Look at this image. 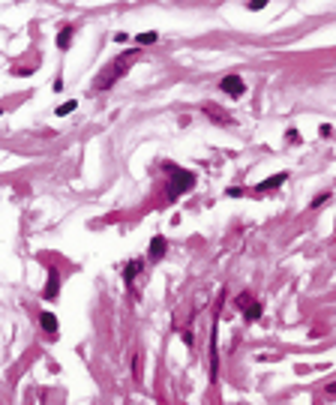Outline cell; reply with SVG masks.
<instances>
[{"mask_svg":"<svg viewBox=\"0 0 336 405\" xmlns=\"http://www.w3.org/2000/svg\"><path fill=\"white\" fill-rule=\"evenodd\" d=\"M138 57V51H126L123 57H117V60H111L99 75H96V81H93V90H108L120 75H126V69H129V63Z\"/></svg>","mask_w":336,"mask_h":405,"instance_id":"obj_1","label":"cell"},{"mask_svg":"<svg viewBox=\"0 0 336 405\" xmlns=\"http://www.w3.org/2000/svg\"><path fill=\"white\" fill-rule=\"evenodd\" d=\"M219 90L237 99V96H243V93H246V84H243V78H240V75H234V72H231V75H225V78L219 81Z\"/></svg>","mask_w":336,"mask_h":405,"instance_id":"obj_2","label":"cell"},{"mask_svg":"<svg viewBox=\"0 0 336 405\" xmlns=\"http://www.w3.org/2000/svg\"><path fill=\"white\" fill-rule=\"evenodd\" d=\"M237 306H246L243 312H246V318H249V321H255V318L261 315V306H258V303H252V300H249V294L237 297Z\"/></svg>","mask_w":336,"mask_h":405,"instance_id":"obj_3","label":"cell"},{"mask_svg":"<svg viewBox=\"0 0 336 405\" xmlns=\"http://www.w3.org/2000/svg\"><path fill=\"white\" fill-rule=\"evenodd\" d=\"M165 255V237L162 234H156L153 237V243H150V255H147V261H159Z\"/></svg>","mask_w":336,"mask_h":405,"instance_id":"obj_4","label":"cell"},{"mask_svg":"<svg viewBox=\"0 0 336 405\" xmlns=\"http://www.w3.org/2000/svg\"><path fill=\"white\" fill-rule=\"evenodd\" d=\"M39 324H42V330H45L51 339L57 336V318H54L51 312H42V315H39Z\"/></svg>","mask_w":336,"mask_h":405,"instance_id":"obj_5","label":"cell"},{"mask_svg":"<svg viewBox=\"0 0 336 405\" xmlns=\"http://www.w3.org/2000/svg\"><path fill=\"white\" fill-rule=\"evenodd\" d=\"M48 300H54L57 297V270L54 267H48V282H45V291H42Z\"/></svg>","mask_w":336,"mask_h":405,"instance_id":"obj_6","label":"cell"},{"mask_svg":"<svg viewBox=\"0 0 336 405\" xmlns=\"http://www.w3.org/2000/svg\"><path fill=\"white\" fill-rule=\"evenodd\" d=\"M72 36H75V27H69V24H66V27L57 33V48H60V51H66V48H69V42H72Z\"/></svg>","mask_w":336,"mask_h":405,"instance_id":"obj_7","label":"cell"},{"mask_svg":"<svg viewBox=\"0 0 336 405\" xmlns=\"http://www.w3.org/2000/svg\"><path fill=\"white\" fill-rule=\"evenodd\" d=\"M204 111L210 114V120H216V123H228V114H225L222 108H216V105H204Z\"/></svg>","mask_w":336,"mask_h":405,"instance_id":"obj_8","label":"cell"},{"mask_svg":"<svg viewBox=\"0 0 336 405\" xmlns=\"http://www.w3.org/2000/svg\"><path fill=\"white\" fill-rule=\"evenodd\" d=\"M285 177H288V174H273L270 180H264V183H258L255 189H261V192H264V189H273V186H279V183H285Z\"/></svg>","mask_w":336,"mask_h":405,"instance_id":"obj_9","label":"cell"},{"mask_svg":"<svg viewBox=\"0 0 336 405\" xmlns=\"http://www.w3.org/2000/svg\"><path fill=\"white\" fill-rule=\"evenodd\" d=\"M141 267H144V261H132V264H126V270H123V279H126V282H132V279H135V273H138Z\"/></svg>","mask_w":336,"mask_h":405,"instance_id":"obj_10","label":"cell"},{"mask_svg":"<svg viewBox=\"0 0 336 405\" xmlns=\"http://www.w3.org/2000/svg\"><path fill=\"white\" fill-rule=\"evenodd\" d=\"M69 111H75V99H72V102H63V105H57V114H69Z\"/></svg>","mask_w":336,"mask_h":405,"instance_id":"obj_11","label":"cell"},{"mask_svg":"<svg viewBox=\"0 0 336 405\" xmlns=\"http://www.w3.org/2000/svg\"><path fill=\"white\" fill-rule=\"evenodd\" d=\"M144 42H156V33H141L138 36V45H144Z\"/></svg>","mask_w":336,"mask_h":405,"instance_id":"obj_12","label":"cell"},{"mask_svg":"<svg viewBox=\"0 0 336 405\" xmlns=\"http://www.w3.org/2000/svg\"><path fill=\"white\" fill-rule=\"evenodd\" d=\"M285 141H291V144H300V135H297V132H294V129H291V132H288V135H285Z\"/></svg>","mask_w":336,"mask_h":405,"instance_id":"obj_13","label":"cell"},{"mask_svg":"<svg viewBox=\"0 0 336 405\" xmlns=\"http://www.w3.org/2000/svg\"><path fill=\"white\" fill-rule=\"evenodd\" d=\"M327 393H333V396H336V384H330V387H327Z\"/></svg>","mask_w":336,"mask_h":405,"instance_id":"obj_14","label":"cell"}]
</instances>
